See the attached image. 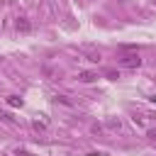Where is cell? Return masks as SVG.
<instances>
[{
  "label": "cell",
  "mask_w": 156,
  "mask_h": 156,
  "mask_svg": "<svg viewBox=\"0 0 156 156\" xmlns=\"http://www.w3.org/2000/svg\"><path fill=\"white\" fill-rule=\"evenodd\" d=\"M119 66H122V68H139V66H141V58H139V54L134 51V54L122 56V58H119Z\"/></svg>",
  "instance_id": "cell-1"
},
{
  "label": "cell",
  "mask_w": 156,
  "mask_h": 156,
  "mask_svg": "<svg viewBox=\"0 0 156 156\" xmlns=\"http://www.w3.org/2000/svg\"><path fill=\"white\" fill-rule=\"evenodd\" d=\"M15 29L22 32V34H27V32H32V22H29L27 17H17V20H15Z\"/></svg>",
  "instance_id": "cell-2"
},
{
  "label": "cell",
  "mask_w": 156,
  "mask_h": 156,
  "mask_svg": "<svg viewBox=\"0 0 156 156\" xmlns=\"http://www.w3.org/2000/svg\"><path fill=\"white\" fill-rule=\"evenodd\" d=\"M83 54H85V58L88 61H93V63H98L102 56H100V51L98 49H90V46H83Z\"/></svg>",
  "instance_id": "cell-3"
},
{
  "label": "cell",
  "mask_w": 156,
  "mask_h": 156,
  "mask_svg": "<svg viewBox=\"0 0 156 156\" xmlns=\"http://www.w3.org/2000/svg\"><path fill=\"white\" fill-rule=\"evenodd\" d=\"M105 127H107L110 132H122V122H119L117 117H110V119L105 122Z\"/></svg>",
  "instance_id": "cell-4"
},
{
  "label": "cell",
  "mask_w": 156,
  "mask_h": 156,
  "mask_svg": "<svg viewBox=\"0 0 156 156\" xmlns=\"http://www.w3.org/2000/svg\"><path fill=\"white\" fill-rule=\"evenodd\" d=\"M95 78H98V76H95L93 71H80V73H78V80H80V83H93Z\"/></svg>",
  "instance_id": "cell-5"
},
{
  "label": "cell",
  "mask_w": 156,
  "mask_h": 156,
  "mask_svg": "<svg viewBox=\"0 0 156 156\" xmlns=\"http://www.w3.org/2000/svg\"><path fill=\"white\" fill-rule=\"evenodd\" d=\"M54 100H56V102H58V105H66V107H73V105H76V102H73V100H71V98H68V95H56V98H54Z\"/></svg>",
  "instance_id": "cell-6"
},
{
  "label": "cell",
  "mask_w": 156,
  "mask_h": 156,
  "mask_svg": "<svg viewBox=\"0 0 156 156\" xmlns=\"http://www.w3.org/2000/svg\"><path fill=\"white\" fill-rule=\"evenodd\" d=\"M7 105H10V107H22V100H20L17 95H7Z\"/></svg>",
  "instance_id": "cell-7"
},
{
  "label": "cell",
  "mask_w": 156,
  "mask_h": 156,
  "mask_svg": "<svg viewBox=\"0 0 156 156\" xmlns=\"http://www.w3.org/2000/svg\"><path fill=\"white\" fill-rule=\"evenodd\" d=\"M105 76H107L110 80H115V78H119V71H115V68H107V71H105Z\"/></svg>",
  "instance_id": "cell-8"
},
{
  "label": "cell",
  "mask_w": 156,
  "mask_h": 156,
  "mask_svg": "<svg viewBox=\"0 0 156 156\" xmlns=\"http://www.w3.org/2000/svg\"><path fill=\"white\" fill-rule=\"evenodd\" d=\"M102 132H105L102 124H93V134H102Z\"/></svg>",
  "instance_id": "cell-9"
},
{
  "label": "cell",
  "mask_w": 156,
  "mask_h": 156,
  "mask_svg": "<svg viewBox=\"0 0 156 156\" xmlns=\"http://www.w3.org/2000/svg\"><path fill=\"white\" fill-rule=\"evenodd\" d=\"M34 129H39V132L46 129V122H39V119H37V122H34Z\"/></svg>",
  "instance_id": "cell-10"
},
{
  "label": "cell",
  "mask_w": 156,
  "mask_h": 156,
  "mask_svg": "<svg viewBox=\"0 0 156 156\" xmlns=\"http://www.w3.org/2000/svg\"><path fill=\"white\" fill-rule=\"evenodd\" d=\"M146 136H149L151 141H156V129H149V132H146Z\"/></svg>",
  "instance_id": "cell-11"
},
{
  "label": "cell",
  "mask_w": 156,
  "mask_h": 156,
  "mask_svg": "<svg viewBox=\"0 0 156 156\" xmlns=\"http://www.w3.org/2000/svg\"><path fill=\"white\" fill-rule=\"evenodd\" d=\"M0 119H5V122H12V117H10L7 112H0Z\"/></svg>",
  "instance_id": "cell-12"
},
{
  "label": "cell",
  "mask_w": 156,
  "mask_h": 156,
  "mask_svg": "<svg viewBox=\"0 0 156 156\" xmlns=\"http://www.w3.org/2000/svg\"><path fill=\"white\" fill-rule=\"evenodd\" d=\"M88 156H102V154H100V151H93V154H88Z\"/></svg>",
  "instance_id": "cell-13"
},
{
  "label": "cell",
  "mask_w": 156,
  "mask_h": 156,
  "mask_svg": "<svg viewBox=\"0 0 156 156\" xmlns=\"http://www.w3.org/2000/svg\"><path fill=\"white\" fill-rule=\"evenodd\" d=\"M154 2H156V0H154Z\"/></svg>",
  "instance_id": "cell-14"
}]
</instances>
